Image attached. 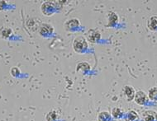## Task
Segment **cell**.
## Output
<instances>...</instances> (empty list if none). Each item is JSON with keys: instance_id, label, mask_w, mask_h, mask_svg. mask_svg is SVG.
Returning a JSON list of instances; mask_svg holds the SVG:
<instances>
[{"instance_id": "obj_4", "label": "cell", "mask_w": 157, "mask_h": 121, "mask_svg": "<svg viewBox=\"0 0 157 121\" xmlns=\"http://www.w3.org/2000/svg\"><path fill=\"white\" fill-rule=\"evenodd\" d=\"M55 6L51 2H44L42 4V7H41V10H42V13L45 14V15H51L53 13V11H54Z\"/></svg>"}, {"instance_id": "obj_6", "label": "cell", "mask_w": 157, "mask_h": 121, "mask_svg": "<svg viewBox=\"0 0 157 121\" xmlns=\"http://www.w3.org/2000/svg\"><path fill=\"white\" fill-rule=\"evenodd\" d=\"M142 115L145 121H154L157 120V113L154 111H145Z\"/></svg>"}, {"instance_id": "obj_15", "label": "cell", "mask_w": 157, "mask_h": 121, "mask_svg": "<svg viewBox=\"0 0 157 121\" xmlns=\"http://www.w3.org/2000/svg\"><path fill=\"white\" fill-rule=\"evenodd\" d=\"M56 113L55 111H50L48 114H46L45 120L46 121H56Z\"/></svg>"}, {"instance_id": "obj_16", "label": "cell", "mask_w": 157, "mask_h": 121, "mask_svg": "<svg viewBox=\"0 0 157 121\" xmlns=\"http://www.w3.org/2000/svg\"><path fill=\"white\" fill-rule=\"evenodd\" d=\"M137 119H138V115L135 111H130L127 114V120H129L130 121H134Z\"/></svg>"}, {"instance_id": "obj_9", "label": "cell", "mask_w": 157, "mask_h": 121, "mask_svg": "<svg viewBox=\"0 0 157 121\" xmlns=\"http://www.w3.org/2000/svg\"><path fill=\"white\" fill-rule=\"evenodd\" d=\"M90 69V66L87 62H80L78 63V65L76 67L77 72H87Z\"/></svg>"}, {"instance_id": "obj_14", "label": "cell", "mask_w": 157, "mask_h": 121, "mask_svg": "<svg viewBox=\"0 0 157 121\" xmlns=\"http://www.w3.org/2000/svg\"><path fill=\"white\" fill-rule=\"evenodd\" d=\"M76 21V19H72V20H70V21H68L65 23V27H66L67 30H73L74 28L78 27L79 26H77V25H74V22Z\"/></svg>"}, {"instance_id": "obj_11", "label": "cell", "mask_w": 157, "mask_h": 121, "mask_svg": "<svg viewBox=\"0 0 157 121\" xmlns=\"http://www.w3.org/2000/svg\"><path fill=\"white\" fill-rule=\"evenodd\" d=\"M118 20V17L115 13H109L108 14V24L109 25H114L117 23V21Z\"/></svg>"}, {"instance_id": "obj_8", "label": "cell", "mask_w": 157, "mask_h": 121, "mask_svg": "<svg viewBox=\"0 0 157 121\" xmlns=\"http://www.w3.org/2000/svg\"><path fill=\"white\" fill-rule=\"evenodd\" d=\"M98 121H110L111 120V114L108 111H102L98 114Z\"/></svg>"}, {"instance_id": "obj_1", "label": "cell", "mask_w": 157, "mask_h": 121, "mask_svg": "<svg viewBox=\"0 0 157 121\" xmlns=\"http://www.w3.org/2000/svg\"><path fill=\"white\" fill-rule=\"evenodd\" d=\"M73 48L76 53H83L88 48V42L84 36H78L74 40Z\"/></svg>"}, {"instance_id": "obj_18", "label": "cell", "mask_w": 157, "mask_h": 121, "mask_svg": "<svg viewBox=\"0 0 157 121\" xmlns=\"http://www.w3.org/2000/svg\"><path fill=\"white\" fill-rule=\"evenodd\" d=\"M11 33H12V31H11L10 29H4V31H2V35L4 37H8L11 35Z\"/></svg>"}, {"instance_id": "obj_3", "label": "cell", "mask_w": 157, "mask_h": 121, "mask_svg": "<svg viewBox=\"0 0 157 121\" xmlns=\"http://www.w3.org/2000/svg\"><path fill=\"white\" fill-rule=\"evenodd\" d=\"M134 100L137 105L139 106H143L146 104L147 101V94L145 93L142 91H136L134 97Z\"/></svg>"}, {"instance_id": "obj_17", "label": "cell", "mask_w": 157, "mask_h": 121, "mask_svg": "<svg viewBox=\"0 0 157 121\" xmlns=\"http://www.w3.org/2000/svg\"><path fill=\"white\" fill-rule=\"evenodd\" d=\"M10 73L11 75H13V77H18L20 73V69H18L17 67H13V68L11 69Z\"/></svg>"}, {"instance_id": "obj_12", "label": "cell", "mask_w": 157, "mask_h": 121, "mask_svg": "<svg viewBox=\"0 0 157 121\" xmlns=\"http://www.w3.org/2000/svg\"><path fill=\"white\" fill-rule=\"evenodd\" d=\"M148 97L151 100H157V86H153L149 90Z\"/></svg>"}, {"instance_id": "obj_13", "label": "cell", "mask_w": 157, "mask_h": 121, "mask_svg": "<svg viewBox=\"0 0 157 121\" xmlns=\"http://www.w3.org/2000/svg\"><path fill=\"white\" fill-rule=\"evenodd\" d=\"M122 110L120 109V108H113L112 111V115L116 119H118V118H120L122 116Z\"/></svg>"}, {"instance_id": "obj_2", "label": "cell", "mask_w": 157, "mask_h": 121, "mask_svg": "<svg viewBox=\"0 0 157 121\" xmlns=\"http://www.w3.org/2000/svg\"><path fill=\"white\" fill-rule=\"evenodd\" d=\"M101 38V34H100V32L98 31V30H94V29H91L89 30V31L88 32L87 34V39L88 41L91 43H93V44H95V43H97V42L100 40Z\"/></svg>"}, {"instance_id": "obj_7", "label": "cell", "mask_w": 157, "mask_h": 121, "mask_svg": "<svg viewBox=\"0 0 157 121\" xmlns=\"http://www.w3.org/2000/svg\"><path fill=\"white\" fill-rule=\"evenodd\" d=\"M147 27L150 31H156L157 30V16H151L147 21Z\"/></svg>"}, {"instance_id": "obj_5", "label": "cell", "mask_w": 157, "mask_h": 121, "mask_svg": "<svg viewBox=\"0 0 157 121\" xmlns=\"http://www.w3.org/2000/svg\"><path fill=\"white\" fill-rule=\"evenodd\" d=\"M123 91H124V94H125L126 99L128 100V101L134 100V97H135L136 91H135V89H134L133 86H125L124 88H123Z\"/></svg>"}, {"instance_id": "obj_10", "label": "cell", "mask_w": 157, "mask_h": 121, "mask_svg": "<svg viewBox=\"0 0 157 121\" xmlns=\"http://www.w3.org/2000/svg\"><path fill=\"white\" fill-rule=\"evenodd\" d=\"M53 32V27L49 24H44L42 25V27H41V31L40 33L42 35H46L51 34Z\"/></svg>"}]
</instances>
